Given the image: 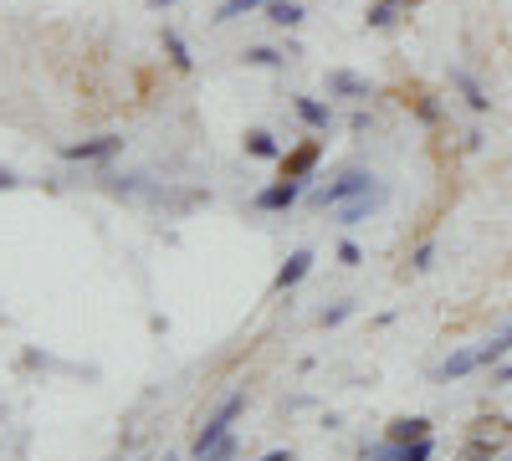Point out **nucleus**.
<instances>
[{
    "mask_svg": "<svg viewBox=\"0 0 512 461\" xmlns=\"http://www.w3.org/2000/svg\"><path fill=\"white\" fill-rule=\"evenodd\" d=\"M241 410H246V390H231V395H226L216 410L205 415V426L195 431V446H210V441L231 436V426H236V415H241ZM195 446H190V451H195Z\"/></svg>",
    "mask_w": 512,
    "mask_h": 461,
    "instance_id": "obj_1",
    "label": "nucleus"
},
{
    "mask_svg": "<svg viewBox=\"0 0 512 461\" xmlns=\"http://www.w3.org/2000/svg\"><path fill=\"white\" fill-rule=\"evenodd\" d=\"M369 185H374V175H369V170H359V164H354V170H344V175H338L333 185L313 190V205H318V211H333V205H344V200L364 195Z\"/></svg>",
    "mask_w": 512,
    "mask_h": 461,
    "instance_id": "obj_2",
    "label": "nucleus"
},
{
    "mask_svg": "<svg viewBox=\"0 0 512 461\" xmlns=\"http://www.w3.org/2000/svg\"><path fill=\"white\" fill-rule=\"evenodd\" d=\"M384 200H390V190L374 180L364 195H354V200H344V205H333V221H338V226H364L374 211H384Z\"/></svg>",
    "mask_w": 512,
    "mask_h": 461,
    "instance_id": "obj_3",
    "label": "nucleus"
},
{
    "mask_svg": "<svg viewBox=\"0 0 512 461\" xmlns=\"http://www.w3.org/2000/svg\"><path fill=\"white\" fill-rule=\"evenodd\" d=\"M113 154H123V139H118V134H98V139L62 144V159H67V164H103V159H113Z\"/></svg>",
    "mask_w": 512,
    "mask_h": 461,
    "instance_id": "obj_4",
    "label": "nucleus"
},
{
    "mask_svg": "<svg viewBox=\"0 0 512 461\" xmlns=\"http://www.w3.org/2000/svg\"><path fill=\"white\" fill-rule=\"evenodd\" d=\"M303 190H308L303 180H287V175H282L277 185L256 190V200H251V205H256V211H267V216H277V211H292V205L303 200Z\"/></svg>",
    "mask_w": 512,
    "mask_h": 461,
    "instance_id": "obj_5",
    "label": "nucleus"
},
{
    "mask_svg": "<svg viewBox=\"0 0 512 461\" xmlns=\"http://www.w3.org/2000/svg\"><path fill=\"white\" fill-rule=\"evenodd\" d=\"M318 159H323V144L318 139H308V144H297L292 154H282V175L287 180H313V170H318Z\"/></svg>",
    "mask_w": 512,
    "mask_h": 461,
    "instance_id": "obj_6",
    "label": "nucleus"
},
{
    "mask_svg": "<svg viewBox=\"0 0 512 461\" xmlns=\"http://www.w3.org/2000/svg\"><path fill=\"white\" fill-rule=\"evenodd\" d=\"M328 93L333 98H349V103H364V98H374V82L359 77V72H349V67H333L328 72Z\"/></svg>",
    "mask_w": 512,
    "mask_h": 461,
    "instance_id": "obj_7",
    "label": "nucleus"
},
{
    "mask_svg": "<svg viewBox=\"0 0 512 461\" xmlns=\"http://www.w3.org/2000/svg\"><path fill=\"white\" fill-rule=\"evenodd\" d=\"M313 262H318V257H313V251H308V246H297V251H292V257H287V262L277 267V277H272V292H292L297 282H303V277L313 272Z\"/></svg>",
    "mask_w": 512,
    "mask_h": 461,
    "instance_id": "obj_8",
    "label": "nucleus"
},
{
    "mask_svg": "<svg viewBox=\"0 0 512 461\" xmlns=\"http://www.w3.org/2000/svg\"><path fill=\"white\" fill-rule=\"evenodd\" d=\"M451 88L466 98V108H472V113H487V108H492V98L482 93V82L466 72V67H451Z\"/></svg>",
    "mask_w": 512,
    "mask_h": 461,
    "instance_id": "obj_9",
    "label": "nucleus"
},
{
    "mask_svg": "<svg viewBox=\"0 0 512 461\" xmlns=\"http://www.w3.org/2000/svg\"><path fill=\"white\" fill-rule=\"evenodd\" d=\"M292 113L303 118L313 134H328V129H333V108H328V103H318V98H292Z\"/></svg>",
    "mask_w": 512,
    "mask_h": 461,
    "instance_id": "obj_10",
    "label": "nucleus"
},
{
    "mask_svg": "<svg viewBox=\"0 0 512 461\" xmlns=\"http://www.w3.org/2000/svg\"><path fill=\"white\" fill-rule=\"evenodd\" d=\"M267 21H272L277 31H297V26L308 21V11L297 6V0H272V6H267Z\"/></svg>",
    "mask_w": 512,
    "mask_h": 461,
    "instance_id": "obj_11",
    "label": "nucleus"
},
{
    "mask_svg": "<svg viewBox=\"0 0 512 461\" xmlns=\"http://www.w3.org/2000/svg\"><path fill=\"white\" fill-rule=\"evenodd\" d=\"M384 436H390V441H425V436H431V421H425V415H400V421H390Z\"/></svg>",
    "mask_w": 512,
    "mask_h": 461,
    "instance_id": "obj_12",
    "label": "nucleus"
},
{
    "mask_svg": "<svg viewBox=\"0 0 512 461\" xmlns=\"http://www.w3.org/2000/svg\"><path fill=\"white\" fill-rule=\"evenodd\" d=\"M164 52H169V67H175V72H190L195 67V57H190V47H185V36L175 31V26H164Z\"/></svg>",
    "mask_w": 512,
    "mask_h": 461,
    "instance_id": "obj_13",
    "label": "nucleus"
},
{
    "mask_svg": "<svg viewBox=\"0 0 512 461\" xmlns=\"http://www.w3.org/2000/svg\"><path fill=\"white\" fill-rule=\"evenodd\" d=\"M477 369H482L477 349H456V354L441 364V380H466V374H477Z\"/></svg>",
    "mask_w": 512,
    "mask_h": 461,
    "instance_id": "obj_14",
    "label": "nucleus"
},
{
    "mask_svg": "<svg viewBox=\"0 0 512 461\" xmlns=\"http://www.w3.org/2000/svg\"><path fill=\"white\" fill-rule=\"evenodd\" d=\"M236 451H241V441H236V431H231V436L210 441V446H195L190 461H236Z\"/></svg>",
    "mask_w": 512,
    "mask_h": 461,
    "instance_id": "obj_15",
    "label": "nucleus"
},
{
    "mask_svg": "<svg viewBox=\"0 0 512 461\" xmlns=\"http://www.w3.org/2000/svg\"><path fill=\"white\" fill-rule=\"evenodd\" d=\"M267 6H272V0H221L210 21H216V26H231V21H241L246 11H267Z\"/></svg>",
    "mask_w": 512,
    "mask_h": 461,
    "instance_id": "obj_16",
    "label": "nucleus"
},
{
    "mask_svg": "<svg viewBox=\"0 0 512 461\" xmlns=\"http://www.w3.org/2000/svg\"><path fill=\"white\" fill-rule=\"evenodd\" d=\"M241 144H246L251 159H282V144H277V134H267V129H251Z\"/></svg>",
    "mask_w": 512,
    "mask_h": 461,
    "instance_id": "obj_17",
    "label": "nucleus"
},
{
    "mask_svg": "<svg viewBox=\"0 0 512 461\" xmlns=\"http://www.w3.org/2000/svg\"><path fill=\"white\" fill-rule=\"evenodd\" d=\"M241 62H246V67H267V72H277V67H282V62H292V57H287V52H277V47H246V52H241Z\"/></svg>",
    "mask_w": 512,
    "mask_h": 461,
    "instance_id": "obj_18",
    "label": "nucleus"
},
{
    "mask_svg": "<svg viewBox=\"0 0 512 461\" xmlns=\"http://www.w3.org/2000/svg\"><path fill=\"white\" fill-rule=\"evenodd\" d=\"M395 21H400V11H395V6H384V0H374L369 16H364V26H369V31H390Z\"/></svg>",
    "mask_w": 512,
    "mask_h": 461,
    "instance_id": "obj_19",
    "label": "nucleus"
},
{
    "mask_svg": "<svg viewBox=\"0 0 512 461\" xmlns=\"http://www.w3.org/2000/svg\"><path fill=\"white\" fill-rule=\"evenodd\" d=\"M436 456V441L425 436V441H400V461H431Z\"/></svg>",
    "mask_w": 512,
    "mask_h": 461,
    "instance_id": "obj_20",
    "label": "nucleus"
},
{
    "mask_svg": "<svg viewBox=\"0 0 512 461\" xmlns=\"http://www.w3.org/2000/svg\"><path fill=\"white\" fill-rule=\"evenodd\" d=\"M410 267H415V272H431V267H436V246H431V241H420V246H415V257H410Z\"/></svg>",
    "mask_w": 512,
    "mask_h": 461,
    "instance_id": "obj_21",
    "label": "nucleus"
},
{
    "mask_svg": "<svg viewBox=\"0 0 512 461\" xmlns=\"http://www.w3.org/2000/svg\"><path fill=\"white\" fill-rule=\"evenodd\" d=\"M349 313H354V303H333V308H323V313H318V323H323V328H338Z\"/></svg>",
    "mask_w": 512,
    "mask_h": 461,
    "instance_id": "obj_22",
    "label": "nucleus"
},
{
    "mask_svg": "<svg viewBox=\"0 0 512 461\" xmlns=\"http://www.w3.org/2000/svg\"><path fill=\"white\" fill-rule=\"evenodd\" d=\"M338 262H344V267H359V262H364V251H359L354 241H338Z\"/></svg>",
    "mask_w": 512,
    "mask_h": 461,
    "instance_id": "obj_23",
    "label": "nucleus"
},
{
    "mask_svg": "<svg viewBox=\"0 0 512 461\" xmlns=\"http://www.w3.org/2000/svg\"><path fill=\"white\" fill-rule=\"evenodd\" d=\"M21 185V175L16 170H6V164H0V190H16Z\"/></svg>",
    "mask_w": 512,
    "mask_h": 461,
    "instance_id": "obj_24",
    "label": "nucleus"
},
{
    "mask_svg": "<svg viewBox=\"0 0 512 461\" xmlns=\"http://www.w3.org/2000/svg\"><path fill=\"white\" fill-rule=\"evenodd\" d=\"M349 129H354V134H369V113H364V108L349 118Z\"/></svg>",
    "mask_w": 512,
    "mask_h": 461,
    "instance_id": "obj_25",
    "label": "nucleus"
},
{
    "mask_svg": "<svg viewBox=\"0 0 512 461\" xmlns=\"http://www.w3.org/2000/svg\"><path fill=\"white\" fill-rule=\"evenodd\" d=\"M492 385H512V364H502V369L492 374Z\"/></svg>",
    "mask_w": 512,
    "mask_h": 461,
    "instance_id": "obj_26",
    "label": "nucleus"
},
{
    "mask_svg": "<svg viewBox=\"0 0 512 461\" xmlns=\"http://www.w3.org/2000/svg\"><path fill=\"white\" fill-rule=\"evenodd\" d=\"M384 6H395V11H415L420 0H384Z\"/></svg>",
    "mask_w": 512,
    "mask_h": 461,
    "instance_id": "obj_27",
    "label": "nucleus"
},
{
    "mask_svg": "<svg viewBox=\"0 0 512 461\" xmlns=\"http://www.w3.org/2000/svg\"><path fill=\"white\" fill-rule=\"evenodd\" d=\"M262 461H292V451H267Z\"/></svg>",
    "mask_w": 512,
    "mask_h": 461,
    "instance_id": "obj_28",
    "label": "nucleus"
},
{
    "mask_svg": "<svg viewBox=\"0 0 512 461\" xmlns=\"http://www.w3.org/2000/svg\"><path fill=\"white\" fill-rule=\"evenodd\" d=\"M149 6H154V11H164V6H175V0H149Z\"/></svg>",
    "mask_w": 512,
    "mask_h": 461,
    "instance_id": "obj_29",
    "label": "nucleus"
},
{
    "mask_svg": "<svg viewBox=\"0 0 512 461\" xmlns=\"http://www.w3.org/2000/svg\"><path fill=\"white\" fill-rule=\"evenodd\" d=\"M164 461H180V456H164Z\"/></svg>",
    "mask_w": 512,
    "mask_h": 461,
    "instance_id": "obj_30",
    "label": "nucleus"
},
{
    "mask_svg": "<svg viewBox=\"0 0 512 461\" xmlns=\"http://www.w3.org/2000/svg\"><path fill=\"white\" fill-rule=\"evenodd\" d=\"M507 461H512V456H507Z\"/></svg>",
    "mask_w": 512,
    "mask_h": 461,
    "instance_id": "obj_31",
    "label": "nucleus"
}]
</instances>
